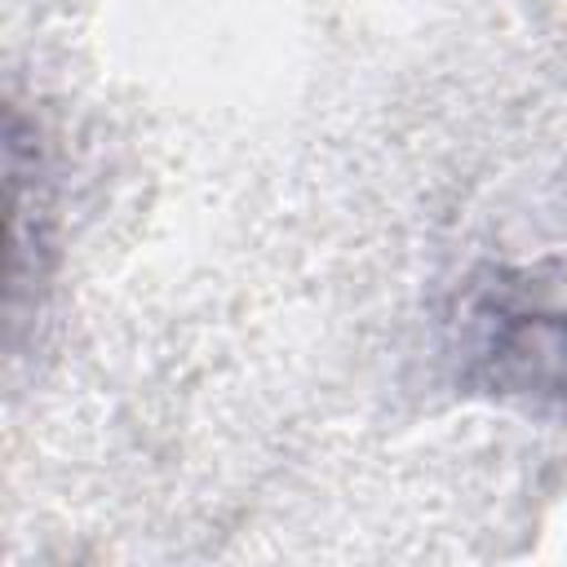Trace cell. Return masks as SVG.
I'll return each mask as SVG.
<instances>
[{
    "instance_id": "6da1fadb",
    "label": "cell",
    "mask_w": 567,
    "mask_h": 567,
    "mask_svg": "<svg viewBox=\"0 0 567 567\" xmlns=\"http://www.w3.org/2000/svg\"><path fill=\"white\" fill-rule=\"evenodd\" d=\"M483 359L492 363V385H505L509 394H563L567 323L563 315L496 306V323H483Z\"/></svg>"
}]
</instances>
